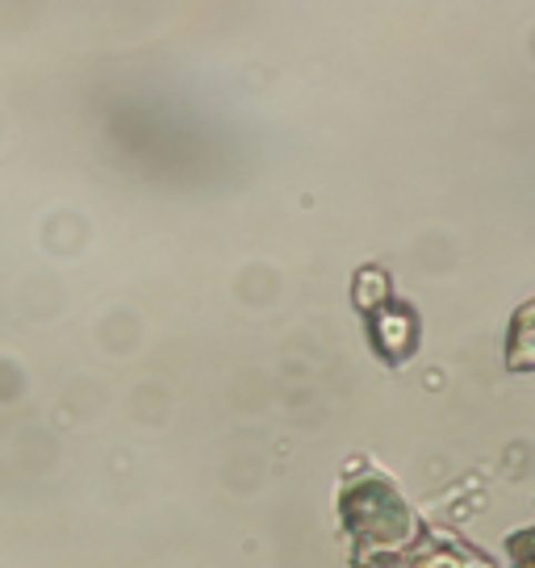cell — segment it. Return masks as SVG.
<instances>
[{
    "label": "cell",
    "mask_w": 535,
    "mask_h": 568,
    "mask_svg": "<svg viewBox=\"0 0 535 568\" xmlns=\"http://www.w3.org/2000/svg\"><path fill=\"white\" fill-rule=\"evenodd\" d=\"M335 510H340L347 544L356 551V565L373 556H402L418 539V518L411 501L393 489L390 477H381L373 468H360V464L347 468Z\"/></svg>",
    "instance_id": "1"
},
{
    "label": "cell",
    "mask_w": 535,
    "mask_h": 568,
    "mask_svg": "<svg viewBox=\"0 0 535 568\" xmlns=\"http://www.w3.org/2000/svg\"><path fill=\"white\" fill-rule=\"evenodd\" d=\"M369 343L385 364H406L418 347V314L406 302H390L369 318Z\"/></svg>",
    "instance_id": "2"
},
{
    "label": "cell",
    "mask_w": 535,
    "mask_h": 568,
    "mask_svg": "<svg viewBox=\"0 0 535 568\" xmlns=\"http://www.w3.org/2000/svg\"><path fill=\"white\" fill-rule=\"evenodd\" d=\"M506 368L511 373H535V297L523 302L511 318V335H506Z\"/></svg>",
    "instance_id": "3"
},
{
    "label": "cell",
    "mask_w": 535,
    "mask_h": 568,
    "mask_svg": "<svg viewBox=\"0 0 535 568\" xmlns=\"http://www.w3.org/2000/svg\"><path fill=\"white\" fill-rule=\"evenodd\" d=\"M352 302H356V310L364 314V318H373L376 310H385V305L393 302V284L390 276L381 272V267H360L356 281H352Z\"/></svg>",
    "instance_id": "4"
},
{
    "label": "cell",
    "mask_w": 535,
    "mask_h": 568,
    "mask_svg": "<svg viewBox=\"0 0 535 568\" xmlns=\"http://www.w3.org/2000/svg\"><path fill=\"white\" fill-rule=\"evenodd\" d=\"M414 568H498L489 556L473 548H456V544H431V548L414 551Z\"/></svg>",
    "instance_id": "5"
},
{
    "label": "cell",
    "mask_w": 535,
    "mask_h": 568,
    "mask_svg": "<svg viewBox=\"0 0 535 568\" xmlns=\"http://www.w3.org/2000/svg\"><path fill=\"white\" fill-rule=\"evenodd\" d=\"M506 565L535 568V527H523L506 539Z\"/></svg>",
    "instance_id": "6"
},
{
    "label": "cell",
    "mask_w": 535,
    "mask_h": 568,
    "mask_svg": "<svg viewBox=\"0 0 535 568\" xmlns=\"http://www.w3.org/2000/svg\"><path fill=\"white\" fill-rule=\"evenodd\" d=\"M356 568H414V551H402V556H373V560H360Z\"/></svg>",
    "instance_id": "7"
},
{
    "label": "cell",
    "mask_w": 535,
    "mask_h": 568,
    "mask_svg": "<svg viewBox=\"0 0 535 568\" xmlns=\"http://www.w3.org/2000/svg\"><path fill=\"white\" fill-rule=\"evenodd\" d=\"M506 568H523V565H506Z\"/></svg>",
    "instance_id": "8"
}]
</instances>
